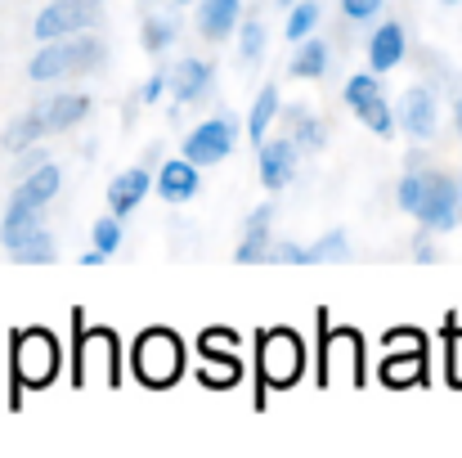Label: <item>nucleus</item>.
Masks as SVG:
<instances>
[{
  "label": "nucleus",
  "mask_w": 462,
  "mask_h": 458,
  "mask_svg": "<svg viewBox=\"0 0 462 458\" xmlns=\"http://www.w3.org/2000/svg\"><path fill=\"white\" fill-rule=\"evenodd\" d=\"M99 63H104V45L95 36H59V41H45V50L27 63V77L54 81V77H68V72H90Z\"/></svg>",
  "instance_id": "1"
},
{
  "label": "nucleus",
  "mask_w": 462,
  "mask_h": 458,
  "mask_svg": "<svg viewBox=\"0 0 462 458\" xmlns=\"http://www.w3.org/2000/svg\"><path fill=\"white\" fill-rule=\"evenodd\" d=\"M99 18H104L99 0H54V5H45V9L36 14V27H32V36H36V41L81 36V32H90Z\"/></svg>",
  "instance_id": "2"
},
{
  "label": "nucleus",
  "mask_w": 462,
  "mask_h": 458,
  "mask_svg": "<svg viewBox=\"0 0 462 458\" xmlns=\"http://www.w3.org/2000/svg\"><path fill=\"white\" fill-rule=\"evenodd\" d=\"M135 373L149 387H166L180 373V341L171 332H144L135 346Z\"/></svg>",
  "instance_id": "3"
},
{
  "label": "nucleus",
  "mask_w": 462,
  "mask_h": 458,
  "mask_svg": "<svg viewBox=\"0 0 462 458\" xmlns=\"http://www.w3.org/2000/svg\"><path fill=\"white\" fill-rule=\"evenodd\" d=\"M346 104L355 108V117H359L373 136L391 140L395 117H391V108H386V99H382V90H377V77H368V72L350 77V81H346Z\"/></svg>",
  "instance_id": "4"
},
{
  "label": "nucleus",
  "mask_w": 462,
  "mask_h": 458,
  "mask_svg": "<svg viewBox=\"0 0 462 458\" xmlns=\"http://www.w3.org/2000/svg\"><path fill=\"white\" fill-rule=\"evenodd\" d=\"M14 369H18V378H23L27 387L50 382L54 369H59V346H54V337H50V332H23V337L14 341Z\"/></svg>",
  "instance_id": "5"
},
{
  "label": "nucleus",
  "mask_w": 462,
  "mask_h": 458,
  "mask_svg": "<svg viewBox=\"0 0 462 458\" xmlns=\"http://www.w3.org/2000/svg\"><path fill=\"white\" fill-rule=\"evenodd\" d=\"M427 229H454L458 225V189L449 175H422V202L413 211Z\"/></svg>",
  "instance_id": "6"
},
{
  "label": "nucleus",
  "mask_w": 462,
  "mask_h": 458,
  "mask_svg": "<svg viewBox=\"0 0 462 458\" xmlns=\"http://www.w3.org/2000/svg\"><path fill=\"white\" fill-rule=\"evenodd\" d=\"M229 153H234V122H229V117H211V122L193 126L189 140H184V157H189L193 166H216V162H225Z\"/></svg>",
  "instance_id": "7"
},
{
  "label": "nucleus",
  "mask_w": 462,
  "mask_h": 458,
  "mask_svg": "<svg viewBox=\"0 0 462 458\" xmlns=\"http://www.w3.org/2000/svg\"><path fill=\"white\" fill-rule=\"evenodd\" d=\"M292 175H297V145L270 140V145L261 149V184H265V189H283Z\"/></svg>",
  "instance_id": "8"
},
{
  "label": "nucleus",
  "mask_w": 462,
  "mask_h": 458,
  "mask_svg": "<svg viewBox=\"0 0 462 458\" xmlns=\"http://www.w3.org/2000/svg\"><path fill=\"white\" fill-rule=\"evenodd\" d=\"M157 193H162L166 202H189V198L198 193V166H193L189 157L166 162V166L157 171Z\"/></svg>",
  "instance_id": "9"
},
{
  "label": "nucleus",
  "mask_w": 462,
  "mask_h": 458,
  "mask_svg": "<svg viewBox=\"0 0 462 458\" xmlns=\"http://www.w3.org/2000/svg\"><path fill=\"white\" fill-rule=\"evenodd\" d=\"M149 184H153V180H149V171H140V166H135V171H122V175L113 180V189H108V207H113V216H117V220H122V216H131V211L144 202Z\"/></svg>",
  "instance_id": "10"
},
{
  "label": "nucleus",
  "mask_w": 462,
  "mask_h": 458,
  "mask_svg": "<svg viewBox=\"0 0 462 458\" xmlns=\"http://www.w3.org/2000/svg\"><path fill=\"white\" fill-rule=\"evenodd\" d=\"M270 220H274V207H256L252 211V220H247V234H243V248L234 252L238 257V266H256V261H265L270 257Z\"/></svg>",
  "instance_id": "11"
},
{
  "label": "nucleus",
  "mask_w": 462,
  "mask_h": 458,
  "mask_svg": "<svg viewBox=\"0 0 462 458\" xmlns=\"http://www.w3.org/2000/svg\"><path fill=\"white\" fill-rule=\"evenodd\" d=\"M5 248H9V257H14L18 266H50V261H54V238H50L41 225H32V229H23V234H14V238H5Z\"/></svg>",
  "instance_id": "12"
},
{
  "label": "nucleus",
  "mask_w": 462,
  "mask_h": 458,
  "mask_svg": "<svg viewBox=\"0 0 462 458\" xmlns=\"http://www.w3.org/2000/svg\"><path fill=\"white\" fill-rule=\"evenodd\" d=\"M400 59H404V27L400 23H382L373 32V45H368V68L373 72H391Z\"/></svg>",
  "instance_id": "13"
},
{
  "label": "nucleus",
  "mask_w": 462,
  "mask_h": 458,
  "mask_svg": "<svg viewBox=\"0 0 462 458\" xmlns=\"http://www.w3.org/2000/svg\"><path fill=\"white\" fill-rule=\"evenodd\" d=\"M59 166H50V162H41L36 171H27L23 175V184L14 189V202H23V207H45L54 193H59Z\"/></svg>",
  "instance_id": "14"
},
{
  "label": "nucleus",
  "mask_w": 462,
  "mask_h": 458,
  "mask_svg": "<svg viewBox=\"0 0 462 458\" xmlns=\"http://www.w3.org/2000/svg\"><path fill=\"white\" fill-rule=\"evenodd\" d=\"M36 113H41L45 131H68V126H77V122L90 113V99H86V95H54V99H45Z\"/></svg>",
  "instance_id": "15"
},
{
  "label": "nucleus",
  "mask_w": 462,
  "mask_h": 458,
  "mask_svg": "<svg viewBox=\"0 0 462 458\" xmlns=\"http://www.w3.org/2000/svg\"><path fill=\"white\" fill-rule=\"evenodd\" d=\"M400 122H404L409 136L427 140L436 131V99H431V90H409L404 104H400Z\"/></svg>",
  "instance_id": "16"
},
{
  "label": "nucleus",
  "mask_w": 462,
  "mask_h": 458,
  "mask_svg": "<svg viewBox=\"0 0 462 458\" xmlns=\"http://www.w3.org/2000/svg\"><path fill=\"white\" fill-rule=\"evenodd\" d=\"M297 351H301V346H297L288 332L265 337V373H270L274 382H292V378H297V364H301Z\"/></svg>",
  "instance_id": "17"
},
{
  "label": "nucleus",
  "mask_w": 462,
  "mask_h": 458,
  "mask_svg": "<svg viewBox=\"0 0 462 458\" xmlns=\"http://www.w3.org/2000/svg\"><path fill=\"white\" fill-rule=\"evenodd\" d=\"M234 23H238V0H202V9H198V27H202V36L220 41V36L234 32Z\"/></svg>",
  "instance_id": "18"
},
{
  "label": "nucleus",
  "mask_w": 462,
  "mask_h": 458,
  "mask_svg": "<svg viewBox=\"0 0 462 458\" xmlns=\"http://www.w3.org/2000/svg\"><path fill=\"white\" fill-rule=\"evenodd\" d=\"M171 90H175V99H202L207 90H211V68L207 63H198V59H184L180 68H175V81H171Z\"/></svg>",
  "instance_id": "19"
},
{
  "label": "nucleus",
  "mask_w": 462,
  "mask_h": 458,
  "mask_svg": "<svg viewBox=\"0 0 462 458\" xmlns=\"http://www.w3.org/2000/svg\"><path fill=\"white\" fill-rule=\"evenodd\" d=\"M41 136H45V122H41V113L32 108V113H23L18 122H9V131H5V149L9 153H27Z\"/></svg>",
  "instance_id": "20"
},
{
  "label": "nucleus",
  "mask_w": 462,
  "mask_h": 458,
  "mask_svg": "<svg viewBox=\"0 0 462 458\" xmlns=\"http://www.w3.org/2000/svg\"><path fill=\"white\" fill-rule=\"evenodd\" d=\"M274 113H279V86H265V90L256 95V108H252V122H247V136H252V140H265Z\"/></svg>",
  "instance_id": "21"
},
{
  "label": "nucleus",
  "mask_w": 462,
  "mask_h": 458,
  "mask_svg": "<svg viewBox=\"0 0 462 458\" xmlns=\"http://www.w3.org/2000/svg\"><path fill=\"white\" fill-rule=\"evenodd\" d=\"M323 72H328V45L306 36L301 54L292 59V77H323Z\"/></svg>",
  "instance_id": "22"
},
{
  "label": "nucleus",
  "mask_w": 462,
  "mask_h": 458,
  "mask_svg": "<svg viewBox=\"0 0 462 458\" xmlns=\"http://www.w3.org/2000/svg\"><path fill=\"white\" fill-rule=\"evenodd\" d=\"M314 27H319V0H297L292 5V18H288V36L292 41H306Z\"/></svg>",
  "instance_id": "23"
},
{
  "label": "nucleus",
  "mask_w": 462,
  "mask_h": 458,
  "mask_svg": "<svg viewBox=\"0 0 462 458\" xmlns=\"http://www.w3.org/2000/svg\"><path fill=\"white\" fill-rule=\"evenodd\" d=\"M346 257H350V248H346V234H341V229L323 234V238L310 248V266H319V261H346Z\"/></svg>",
  "instance_id": "24"
},
{
  "label": "nucleus",
  "mask_w": 462,
  "mask_h": 458,
  "mask_svg": "<svg viewBox=\"0 0 462 458\" xmlns=\"http://www.w3.org/2000/svg\"><path fill=\"white\" fill-rule=\"evenodd\" d=\"M117 243H122V225H117V216L95 220V248H99L104 257H113V252H117Z\"/></svg>",
  "instance_id": "25"
},
{
  "label": "nucleus",
  "mask_w": 462,
  "mask_h": 458,
  "mask_svg": "<svg viewBox=\"0 0 462 458\" xmlns=\"http://www.w3.org/2000/svg\"><path fill=\"white\" fill-rule=\"evenodd\" d=\"M171 36H175V27H171V23H166V18H149V23H144V50H166V45H171Z\"/></svg>",
  "instance_id": "26"
},
{
  "label": "nucleus",
  "mask_w": 462,
  "mask_h": 458,
  "mask_svg": "<svg viewBox=\"0 0 462 458\" xmlns=\"http://www.w3.org/2000/svg\"><path fill=\"white\" fill-rule=\"evenodd\" d=\"M261 50H265V27H261V23H247V27H243V45H238V54H243L247 63H256Z\"/></svg>",
  "instance_id": "27"
},
{
  "label": "nucleus",
  "mask_w": 462,
  "mask_h": 458,
  "mask_svg": "<svg viewBox=\"0 0 462 458\" xmlns=\"http://www.w3.org/2000/svg\"><path fill=\"white\" fill-rule=\"evenodd\" d=\"M418 202H422V175H404L400 180V207L404 211H418Z\"/></svg>",
  "instance_id": "28"
},
{
  "label": "nucleus",
  "mask_w": 462,
  "mask_h": 458,
  "mask_svg": "<svg viewBox=\"0 0 462 458\" xmlns=\"http://www.w3.org/2000/svg\"><path fill=\"white\" fill-rule=\"evenodd\" d=\"M270 257L288 261V266H310V248H297V243H279V248H270Z\"/></svg>",
  "instance_id": "29"
},
{
  "label": "nucleus",
  "mask_w": 462,
  "mask_h": 458,
  "mask_svg": "<svg viewBox=\"0 0 462 458\" xmlns=\"http://www.w3.org/2000/svg\"><path fill=\"white\" fill-rule=\"evenodd\" d=\"M297 140H301L306 149H323V126L310 122V117H301V122H297Z\"/></svg>",
  "instance_id": "30"
},
{
  "label": "nucleus",
  "mask_w": 462,
  "mask_h": 458,
  "mask_svg": "<svg viewBox=\"0 0 462 458\" xmlns=\"http://www.w3.org/2000/svg\"><path fill=\"white\" fill-rule=\"evenodd\" d=\"M341 9H346V18H373L382 9V0H341Z\"/></svg>",
  "instance_id": "31"
},
{
  "label": "nucleus",
  "mask_w": 462,
  "mask_h": 458,
  "mask_svg": "<svg viewBox=\"0 0 462 458\" xmlns=\"http://www.w3.org/2000/svg\"><path fill=\"white\" fill-rule=\"evenodd\" d=\"M162 90H166V77H153V81L144 86V104H153V99H162Z\"/></svg>",
  "instance_id": "32"
},
{
  "label": "nucleus",
  "mask_w": 462,
  "mask_h": 458,
  "mask_svg": "<svg viewBox=\"0 0 462 458\" xmlns=\"http://www.w3.org/2000/svg\"><path fill=\"white\" fill-rule=\"evenodd\" d=\"M41 162H45V157H41V153H27V157H23V166H18V175H27V171H36V166H41Z\"/></svg>",
  "instance_id": "33"
},
{
  "label": "nucleus",
  "mask_w": 462,
  "mask_h": 458,
  "mask_svg": "<svg viewBox=\"0 0 462 458\" xmlns=\"http://www.w3.org/2000/svg\"><path fill=\"white\" fill-rule=\"evenodd\" d=\"M458 131H462V104H458Z\"/></svg>",
  "instance_id": "34"
},
{
  "label": "nucleus",
  "mask_w": 462,
  "mask_h": 458,
  "mask_svg": "<svg viewBox=\"0 0 462 458\" xmlns=\"http://www.w3.org/2000/svg\"><path fill=\"white\" fill-rule=\"evenodd\" d=\"M279 5H297V0H279Z\"/></svg>",
  "instance_id": "35"
},
{
  "label": "nucleus",
  "mask_w": 462,
  "mask_h": 458,
  "mask_svg": "<svg viewBox=\"0 0 462 458\" xmlns=\"http://www.w3.org/2000/svg\"><path fill=\"white\" fill-rule=\"evenodd\" d=\"M445 5H458V0H445Z\"/></svg>",
  "instance_id": "36"
},
{
  "label": "nucleus",
  "mask_w": 462,
  "mask_h": 458,
  "mask_svg": "<svg viewBox=\"0 0 462 458\" xmlns=\"http://www.w3.org/2000/svg\"><path fill=\"white\" fill-rule=\"evenodd\" d=\"M180 5H189V0H180Z\"/></svg>",
  "instance_id": "37"
}]
</instances>
